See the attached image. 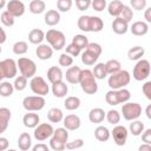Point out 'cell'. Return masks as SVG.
Segmentation results:
<instances>
[{
  "mask_svg": "<svg viewBox=\"0 0 151 151\" xmlns=\"http://www.w3.org/2000/svg\"><path fill=\"white\" fill-rule=\"evenodd\" d=\"M144 18H145V22L146 24H149V22H151V8H147V9H145V13H144Z\"/></svg>",
  "mask_w": 151,
  "mask_h": 151,
  "instance_id": "94428289",
  "label": "cell"
},
{
  "mask_svg": "<svg viewBox=\"0 0 151 151\" xmlns=\"http://www.w3.org/2000/svg\"><path fill=\"white\" fill-rule=\"evenodd\" d=\"M84 146V140L81 138H78V139H74L72 142H67L66 145H65V149L67 150H77V149H80Z\"/></svg>",
  "mask_w": 151,
  "mask_h": 151,
  "instance_id": "c3c4849f",
  "label": "cell"
},
{
  "mask_svg": "<svg viewBox=\"0 0 151 151\" xmlns=\"http://www.w3.org/2000/svg\"><path fill=\"white\" fill-rule=\"evenodd\" d=\"M129 129H130L131 134H133V136H140L143 133V131L145 130L144 129V123L140 122V120H132Z\"/></svg>",
  "mask_w": 151,
  "mask_h": 151,
  "instance_id": "f35d334b",
  "label": "cell"
},
{
  "mask_svg": "<svg viewBox=\"0 0 151 151\" xmlns=\"http://www.w3.org/2000/svg\"><path fill=\"white\" fill-rule=\"evenodd\" d=\"M94 137L99 142H107L110 139V137H111V132L106 126L99 125L94 130Z\"/></svg>",
  "mask_w": 151,
  "mask_h": 151,
  "instance_id": "83f0119b",
  "label": "cell"
},
{
  "mask_svg": "<svg viewBox=\"0 0 151 151\" xmlns=\"http://www.w3.org/2000/svg\"><path fill=\"white\" fill-rule=\"evenodd\" d=\"M151 72V66H150V61L146 59H140L137 61V64L133 67V72H132V77L137 80V81H142L149 78Z\"/></svg>",
  "mask_w": 151,
  "mask_h": 151,
  "instance_id": "ba28073f",
  "label": "cell"
},
{
  "mask_svg": "<svg viewBox=\"0 0 151 151\" xmlns=\"http://www.w3.org/2000/svg\"><path fill=\"white\" fill-rule=\"evenodd\" d=\"M130 80H131V76L129 71L120 70L119 72L113 73L109 77L107 85L110 86L111 90H120V88H125V86L130 84Z\"/></svg>",
  "mask_w": 151,
  "mask_h": 151,
  "instance_id": "3957f363",
  "label": "cell"
},
{
  "mask_svg": "<svg viewBox=\"0 0 151 151\" xmlns=\"http://www.w3.org/2000/svg\"><path fill=\"white\" fill-rule=\"evenodd\" d=\"M47 119L51 123H60L64 119V113L58 107H52L47 112Z\"/></svg>",
  "mask_w": 151,
  "mask_h": 151,
  "instance_id": "f546056e",
  "label": "cell"
},
{
  "mask_svg": "<svg viewBox=\"0 0 151 151\" xmlns=\"http://www.w3.org/2000/svg\"><path fill=\"white\" fill-rule=\"evenodd\" d=\"M130 5L132 6V8L137 9V11H142L146 6V0H131Z\"/></svg>",
  "mask_w": 151,
  "mask_h": 151,
  "instance_id": "f5cc1de1",
  "label": "cell"
},
{
  "mask_svg": "<svg viewBox=\"0 0 151 151\" xmlns=\"http://www.w3.org/2000/svg\"><path fill=\"white\" fill-rule=\"evenodd\" d=\"M110 132H111V136H112L116 145H118V146L125 145L126 139H127V136H129V131H127V129L125 126H123V125H116L113 127V130L110 131Z\"/></svg>",
  "mask_w": 151,
  "mask_h": 151,
  "instance_id": "4fadbf2b",
  "label": "cell"
},
{
  "mask_svg": "<svg viewBox=\"0 0 151 151\" xmlns=\"http://www.w3.org/2000/svg\"><path fill=\"white\" fill-rule=\"evenodd\" d=\"M1 51H2V50H1V45H0V53H1Z\"/></svg>",
  "mask_w": 151,
  "mask_h": 151,
  "instance_id": "003e7915",
  "label": "cell"
},
{
  "mask_svg": "<svg viewBox=\"0 0 151 151\" xmlns=\"http://www.w3.org/2000/svg\"><path fill=\"white\" fill-rule=\"evenodd\" d=\"M103 52L101 46L98 42H90L86 50L81 53V63L86 66H92L97 63L98 58Z\"/></svg>",
  "mask_w": 151,
  "mask_h": 151,
  "instance_id": "7a4b0ae2",
  "label": "cell"
},
{
  "mask_svg": "<svg viewBox=\"0 0 151 151\" xmlns=\"http://www.w3.org/2000/svg\"><path fill=\"white\" fill-rule=\"evenodd\" d=\"M65 145H66V144H64V143L57 140V139L53 138V137H51V139H50V147H51L52 150H54V151H63V150H65Z\"/></svg>",
  "mask_w": 151,
  "mask_h": 151,
  "instance_id": "681fc988",
  "label": "cell"
},
{
  "mask_svg": "<svg viewBox=\"0 0 151 151\" xmlns=\"http://www.w3.org/2000/svg\"><path fill=\"white\" fill-rule=\"evenodd\" d=\"M14 87L13 84L9 81H1L0 83V96L1 97H11L13 94Z\"/></svg>",
  "mask_w": 151,
  "mask_h": 151,
  "instance_id": "ab89813d",
  "label": "cell"
},
{
  "mask_svg": "<svg viewBox=\"0 0 151 151\" xmlns=\"http://www.w3.org/2000/svg\"><path fill=\"white\" fill-rule=\"evenodd\" d=\"M45 98L40 96H27L22 100V106L28 112H37L45 107Z\"/></svg>",
  "mask_w": 151,
  "mask_h": 151,
  "instance_id": "9c48e42d",
  "label": "cell"
},
{
  "mask_svg": "<svg viewBox=\"0 0 151 151\" xmlns=\"http://www.w3.org/2000/svg\"><path fill=\"white\" fill-rule=\"evenodd\" d=\"M64 106L68 111H74L77 109H79V106H80V99L78 97H74V96L67 97L65 99V101H64Z\"/></svg>",
  "mask_w": 151,
  "mask_h": 151,
  "instance_id": "8d00e7d4",
  "label": "cell"
},
{
  "mask_svg": "<svg viewBox=\"0 0 151 151\" xmlns=\"http://www.w3.org/2000/svg\"><path fill=\"white\" fill-rule=\"evenodd\" d=\"M29 87H31V90L34 94L40 96V97L46 96L50 91V87H48L46 80L40 76H34L33 78H31Z\"/></svg>",
  "mask_w": 151,
  "mask_h": 151,
  "instance_id": "8fae6325",
  "label": "cell"
},
{
  "mask_svg": "<svg viewBox=\"0 0 151 151\" xmlns=\"http://www.w3.org/2000/svg\"><path fill=\"white\" fill-rule=\"evenodd\" d=\"M0 20H1L2 25L6 26V27H11V26L14 25V18H13L7 11H5V12L1 13V15H0Z\"/></svg>",
  "mask_w": 151,
  "mask_h": 151,
  "instance_id": "bcb514c9",
  "label": "cell"
},
{
  "mask_svg": "<svg viewBox=\"0 0 151 151\" xmlns=\"http://www.w3.org/2000/svg\"><path fill=\"white\" fill-rule=\"evenodd\" d=\"M5 6H6V1L5 0H0V9L4 8Z\"/></svg>",
  "mask_w": 151,
  "mask_h": 151,
  "instance_id": "e7e4bbea",
  "label": "cell"
},
{
  "mask_svg": "<svg viewBox=\"0 0 151 151\" xmlns=\"http://www.w3.org/2000/svg\"><path fill=\"white\" fill-rule=\"evenodd\" d=\"M63 124H64V127L67 130V131H76L80 127V118L77 116V114H67L66 117H64L63 119Z\"/></svg>",
  "mask_w": 151,
  "mask_h": 151,
  "instance_id": "9a60e30c",
  "label": "cell"
},
{
  "mask_svg": "<svg viewBox=\"0 0 151 151\" xmlns=\"http://www.w3.org/2000/svg\"><path fill=\"white\" fill-rule=\"evenodd\" d=\"M105 68H106V72L107 74H113V73H117L122 70V64L119 60L117 59H110L105 63Z\"/></svg>",
  "mask_w": 151,
  "mask_h": 151,
  "instance_id": "836d02e7",
  "label": "cell"
},
{
  "mask_svg": "<svg viewBox=\"0 0 151 151\" xmlns=\"http://www.w3.org/2000/svg\"><path fill=\"white\" fill-rule=\"evenodd\" d=\"M79 84L81 90L87 93V94H94L98 91V84L97 79L93 77L92 71L88 68L81 70L80 72V78H79Z\"/></svg>",
  "mask_w": 151,
  "mask_h": 151,
  "instance_id": "6da1fadb",
  "label": "cell"
},
{
  "mask_svg": "<svg viewBox=\"0 0 151 151\" xmlns=\"http://www.w3.org/2000/svg\"><path fill=\"white\" fill-rule=\"evenodd\" d=\"M123 6H124L123 1H120V0H112L107 5V12H109L110 15H112L114 18H118L120 15V12H122Z\"/></svg>",
  "mask_w": 151,
  "mask_h": 151,
  "instance_id": "4316f807",
  "label": "cell"
},
{
  "mask_svg": "<svg viewBox=\"0 0 151 151\" xmlns=\"http://www.w3.org/2000/svg\"><path fill=\"white\" fill-rule=\"evenodd\" d=\"M11 117H12V112L9 109L0 107V134L7 130Z\"/></svg>",
  "mask_w": 151,
  "mask_h": 151,
  "instance_id": "ac0fdd59",
  "label": "cell"
},
{
  "mask_svg": "<svg viewBox=\"0 0 151 151\" xmlns=\"http://www.w3.org/2000/svg\"><path fill=\"white\" fill-rule=\"evenodd\" d=\"M27 51H28V45H27L26 41L20 40V41L14 42V45H13V53H14V54H17V55H22V54H25Z\"/></svg>",
  "mask_w": 151,
  "mask_h": 151,
  "instance_id": "60d3db41",
  "label": "cell"
},
{
  "mask_svg": "<svg viewBox=\"0 0 151 151\" xmlns=\"http://www.w3.org/2000/svg\"><path fill=\"white\" fill-rule=\"evenodd\" d=\"M145 113H146V117H147L149 119H151V105H147V106H146Z\"/></svg>",
  "mask_w": 151,
  "mask_h": 151,
  "instance_id": "be15d7a7",
  "label": "cell"
},
{
  "mask_svg": "<svg viewBox=\"0 0 151 151\" xmlns=\"http://www.w3.org/2000/svg\"><path fill=\"white\" fill-rule=\"evenodd\" d=\"M32 151H50V147L44 143H38L32 147Z\"/></svg>",
  "mask_w": 151,
  "mask_h": 151,
  "instance_id": "6f0895ef",
  "label": "cell"
},
{
  "mask_svg": "<svg viewBox=\"0 0 151 151\" xmlns=\"http://www.w3.org/2000/svg\"><path fill=\"white\" fill-rule=\"evenodd\" d=\"M105 118L107 119V122L111 124V125H118V123L120 122V113L117 111V110H110Z\"/></svg>",
  "mask_w": 151,
  "mask_h": 151,
  "instance_id": "b9f144b4",
  "label": "cell"
},
{
  "mask_svg": "<svg viewBox=\"0 0 151 151\" xmlns=\"http://www.w3.org/2000/svg\"><path fill=\"white\" fill-rule=\"evenodd\" d=\"M8 145H9L8 139L5 137H0V151H6L8 149Z\"/></svg>",
  "mask_w": 151,
  "mask_h": 151,
  "instance_id": "680465c9",
  "label": "cell"
},
{
  "mask_svg": "<svg viewBox=\"0 0 151 151\" xmlns=\"http://www.w3.org/2000/svg\"><path fill=\"white\" fill-rule=\"evenodd\" d=\"M35 54L40 60H48L53 55V50L47 44H40L35 48Z\"/></svg>",
  "mask_w": 151,
  "mask_h": 151,
  "instance_id": "e0dca14e",
  "label": "cell"
},
{
  "mask_svg": "<svg viewBox=\"0 0 151 151\" xmlns=\"http://www.w3.org/2000/svg\"><path fill=\"white\" fill-rule=\"evenodd\" d=\"M119 17L129 24V22L132 20V18H133V11L131 9V7H130V6L124 5V6H123V8H122V12H120V15H119Z\"/></svg>",
  "mask_w": 151,
  "mask_h": 151,
  "instance_id": "ee69618b",
  "label": "cell"
},
{
  "mask_svg": "<svg viewBox=\"0 0 151 151\" xmlns=\"http://www.w3.org/2000/svg\"><path fill=\"white\" fill-rule=\"evenodd\" d=\"M144 53H145L144 47H142V46H133V47H131L127 51V57H129L130 60H137L138 61V60L142 59Z\"/></svg>",
  "mask_w": 151,
  "mask_h": 151,
  "instance_id": "d6a6232c",
  "label": "cell"
},
{
  "mask_svg": "<svg viewBox=\"0 0 151 151\" xmlns=\"http://www.w3.org/2000/svg\"><path fill=\"white\" fill-rule=\"evenodd\" d=\"M17 66L21 73V76H24L25 78H33L37 73V65L35 63L29 59V58H25V57H21L18 59L17 61Z\"/></svg>",
  "mask_w": 151,
  "mask_h": 151,
  "instance_id": "52a82bcc",
  "label": "cell"
},
{
  "mask_svg": "<svg viewBox=\"0 0 151 151\" xmlns=\"http://www.w3.org/2000/svg\"><path fill=\"white\" fill-rule=\"evenodd\" d=\"M39 122H40V117L38 113L34 112H27L22 117V123L28 129H35L39 125Z\"/></svg>",
  "mask_w": 151,
  "mask_h": 151,
  "instance_id": "ffe728a7",
  "label": "cell"
},
{
  "mask_svg": "<svg viewBox=\"0 0 151 151\" xmlns=\"http://www.w3.org/2000/svg\"><path fill=\"white\" fill-rule=\"evenodd\" d=\"M138 151H151V145L150 144H142V145H139Z\"/></svg>",
  "mask_w": 151,
  "mask_h": 151,
  "instance_id": "6125c7cd",
  "label": "cell"
},
{
  "mask_svg": "<svg viewBox=\"0 0 151 151\" xmlns=\"http://www.w3.org/2000/svg\"><path fill=\"white\" fill-rule=\"evenodd\" d=\"M91 6L94 11L101 12L106 8V1L105 0H93V1H91Z\"/></svg>",
  "mask_w": 151,
  "mask_h": 151,
  "instance_id": "f907efd6",
  "label": "cell"
},
{
  "mask_svg": "<svg viewBox=\"0 0 151 151\" xmlns=\"http://www.w3.org/2000/svg\"><path fill=\"white\" fill-rule=\"evenodd\" d=\"M63 78H64V74L59 66H51L47 70V79L52 85L55 83L63 81Z\"/></svg>",
  "mask_w": 151,
  "mask_h": 151,
  "instance_id": "2e32d148",
  "label": "cell"
},
{
  "mask_svg": "<svg viewBox=\"0 0 151 151\" xmlns=\"http://www.w3.org/2000/svg\"><path fill=\"white\" fill-rule=\"evenodd\" d=\"M92 74H93V77L96 79H99V80L106 78L107 72H106V68H105V64L104 63L96 64L94 67H93V70H92Z\"/></svg>",
  "mask_w": 151,
  "mask_h": 151,
  "instance_id": "d590c367",
  "label": "cell"
},
{
  "mask_svg": "<svg viewBox=\"0 0 151 151\" xmlns=\"http://www.w3.org/2000/svg\"><path fill=\"white\" fill-rule=\"evenodd\" d=\"M67 92H68V87H67L66 83H64V81H59V83H55L52 85V93L57 98L66 97Z\"/></svg>",
  "mask_w": 151,
  "mask_h": 151,
  "instance_id": "484cf974",
  "label": "cell"
},
{
  "mask_svg": "<svg viewBox=\"0 0 151 151\" xmlns=\"http://www.w3.org/2000/svg\"><path fill=\"white\" fill-rule=\"evenodd\" d=\"M7 7V12L13 17V18H18L24 15L25 13V4L20 0H11L6 4Z\"/></svg>",
  "mask_w": 151,
  "mask_h": 151,
  "instance_id": "5bb4252c",
  "label": "cell"
},
{
  "mask_svg": "<svg viewBox=\"0 0 151 151\" xmlns=\"http://www.w3.org/2000/svg\"><path fill=\"white\" fill-rule=\"evenodd\" d=\"M58 63L60 66H64V67H71L72 64H73V58L71 55H68L67 53H63L59 55V59H58Z\"/></svg>",
  "mask_w": 151,
  "mask_h": 151,
  "instance_id": "f6af8a7d",
  "label": "cell"
},
{
  "mask_svg": "<svg viewBox=\"0 0 151 151\" xmlns=\"http://www.w3.org/2000/svg\"><path fill=\"white\" fill-rule=\"evenodd\" d=\"M130 31L133 35H138V37L145 35L149 32V24H146L145 21H134L131 25Z\"/></svg>",
  "mask_w": 151,
  "mask_h": 151,
  "instance_id": "7402d4cb",
  "label": "cell"
},
{
  "mask_svg": "<svg viewBox=\"0 0 151 151\" xmlns=\"http://www.w3.org/2000/svg\"><path fill=\"white\" fill-rule=\"evenodd\" d=\"M6 151H17V150H14V149H9V150H6Z\"/></svg>",
  "mask_w": 151,
  "mask_h": 151,
  "instance_id": "03108f58",
  "label": "cell"
},
{
  "mask_svg": "<svg viewBox=\"0 0 151 151\" xmlns=\"http://www.w3.org/2000/svg\"><path fill=\"white\" fill-rule=\"evenodd\" d=\"M142 140L144 144H151V129H146L142 133Z\"/></svg>",
  "mask_w": 151,
  "mask_h": 151,
  "instance_id": "9f6ffc18",
  "label": "cell"
},
{
  "mask_svg": "<svg viewBox=\"0 0 151 151\" xmlns=\"http://www.w3.org/2000/svg\"><path fill=\"white\" fill-rule=\"evenodd\" d=\"M29 12L33 14H41L46 9V4L42 0H32L29 2Z\"/></svg>",
  "mask_w": 151,
  "mask_h": 151,
  "instance_id": "1f68e13d",
  "label": "cell"
},
{
  "mask_svg": "<svg viewBox=\"0 0 151 151\" xmlns=\"http://www.w3.org/2000/svg\"><path fill=\"white\" fill-rule=\"evenodd\" d=\"M53 131L54 129L50 123H41L34 129L33 134L37 140L42 142V140H46L47 138H51L53 134Z\"/></svg>",
  "mask_w": 151,
  "mask_h": 151,
  "instance_id": "7c38bea8",
  "label": "cell"
},
{
  "mask_svg": "<svg viewBox=\"0 0 151 151\" xmlns=\"http://www.w3.org/2000/svg\"><path fill=\"white\" fill-rule=\"evenodd\" d=\"M65 48H66V52H65V53H67V54H68V55H71L72 58H73V57H78V55L80 54V52H81V51H80L76 45H73L72 42H71V44H68Z\"/></svg>",
  "mask_w": 151,
  "mask_h": 151,
  "instance_id": "816d5d0a",
  "label": "cell"
},
{
  "mask_svg": "<svg viewBox=\"0 0 151 151\" xmlns=\"http://www.w3.org/2000/svg\"><path fill=\"white\" fill-rule=\"evenodd\" d=\"M80 72H81V68L79 66H71L67 68L65 73V78L70 84H79Z\"/></svg>",
  "mask_w": 151,
  "mask_h": 151,
  "instance_id": "d6986e66",
  "label": "cell"
},
{
  "mask_svg": "<svg viewBox=\"0 0 151 151\" xmlns=\"http://www.w3.org/2000/svg\"><path fill=\"white\" fill-rule=\"evenodd\" d=\"M72 44L76 45L81 51V50H86V47L90 44V41H88L87 37L84 35V34H76L73 37V39H72Z\"/></svg>",
  "mask_w": 151,
  "mask_h": 151,
  "instance_id": "e575fe53",
  "label": "cell"
},
{
  "mask_svg": "<svg viewBox=\"0 0 151 151\" xmlns=\"http://www.w3.org/2000/svg\"><path fill=\"white\" fill-rule=\"evenodd\" d=\"M76 6L79 11H86L91 6V0H76Z\"/></svg>",
  "mask_w": 151,
  "mask_h": 151,
  "instance_id": "db71d44e",
  "label": "cell"
},
{
  "mask_svg": "<svg viewBox=\"0 0 151 151\" xmlns=\"http://www.w3.org/2000/svg\"><path fill=\"white\" fill-rule=\"evenodd\" d=\"M111 27H112V31L116 34H125L129 31V24L125 20H123L120 17L113 19Z\"/></svg>",
  "mask_w": 151,
  "mask_h": 151,
  "instance_id": "44dd1931",
  "label": "cell"
},
{
  "mask_svg": "<svg viewBox=\"0 0 151 151\" xmlns=\"http://www.w3.org/2000/svg\"><path fill=\"white\" fill-rule=\"evenodd\" d=\"M52 137L55 138L57 140L64 143V144H66L68 142V132L65 127H58L57 130H54Z\"/></svg>",
  "mask_w": 151,
  "mask_h": 151,
  "instance_id": "74e56055",
  "label": "cell"
},
{
  "mask_svg": "<svg viewBox=\"0 0 151 151\" xmlns=\"http://www.w3.org/2000/svg\"><path fill=\"white\" fill-rule=\"evenodd\" d=\"M142 91L146 97V99L151 100V81H145L144 85L142 86Z\"/></svg>",
  "mask_w": 151,
  "mask_h": 151,
  "instance_id": "11a10c76",
  "label": "cell"
},
{
  "mask_svg": "<svg viewBox=\"0 0 151 151\" xmlns=\"http://www.w3.org/2000/svg\"><path fill=\"white\" fill-rule=\"evenodd\" d=\"M45 39L47 40V42L50 44V46L52 47V50H63L66 45V38L65 34L59 31V29H54L51 28L45 33Z\"/></svg>",
  "mask_w": 151,
  "mask_h": 151,
  "instance_id": "5b68a950",
  "label": "cell"
},
{
  "mask_svg": "<svg viewBox=\"0 0 151 151\" xmlns=\"http://www.w3.org/2000/svg\"><path fill=\"white\" fill-rule=\"evenodd\" d=\"M6 39H7L6 32H5V29L0 26V45H1V44H4V42L6 41Z\"/></svg>",
  "mask_w": 151,
  "mask_h": 151,
  "instance_id": "91938a15",
  "label": "cell"
},
{
  "mask_svg": "<svg viewBox=\"0 0 151 151\" xmlns=\"http://www.w3.org/2000/svg\"><path fill=\"white\" fill-rule=\"evenodd\" d=\"M105 116H106L105 111L100 107H94L88 112V119L91 123L94 124H100L105 119Z\"/></svg>",
  "mask_w": 151,
  "mask_h": 151,
  "instance_id": "cb8c5ba5",
  "label": "cell"
},
{
  "mask_svg": "<svg viewBox=\"0 0 151 151\" xmlns=\"http://www.w3.org/2000/svg\"><path fill=\"white\" fill-rule=\"evenodd\" d=\"M131 93L127 88H120V90H110L105 94V100L109 105H118V104H125L130 100Z\"/></svg>",
  "mask_w": 151,
  "mask_h": 151,
  "instance_id": "277c9868",
  "label": "cell"
},
{
  "mask_svg": "<svg viewBox=\"0 0 151 151\" xmlns=\"http://www.w3.org/2000/svg\"><path fill=\"white\" fill-rule=\"evenodd\" d=\"M17 72H18V66L14 59L8 58V59L0 61V83L2 81V79L15 78Z\"/></svg>",
  "mask_w": 151,
  "mask_h": 151,
  "instance_id": "8992f818",
  "label": "cell"
},
{
  "mask_svg": "<svg viewBox=\"0 0 151 151\" xmlns=\"http://www.w3.org/2000/svg\"><path fill=\"white\" fill-rule=\"evenodd\" d=\"M104 28V22L99 17H92L90 15V22H88V32H100Z\"/></svg>",
  "mask_w": 151,
  "mask_h": 151,
  "instance_id": "4dcf8cb0",
  "label": "cell"
},
{
  "mask_svg": "<svg viewBox=\"0 0 151 151\" xmlns=\"http://www.w3.org/2000/svg\"><path fill=\"white\" fill-rule=\"evenodd\" d=\"M72 7V0H58L57 8L60 12H68Z\"/></svg>",
  "mask_w": 151,
  "mask_h": 151,
  "instance_id": "7dc6e473",
  "label": "cell"
},
{
  "mask_svg": "<svg viewBox=\"0 0 151 151\" xmlns=\"http://www.w3.org/2000/svg\"><path fill=\"white\" fill-rule=\"evenodd\" d=\"M122 113L125 120H137L142 116V106L138 103H125L122 106Z\"/></svg>",
  "mask_w": 151,
  "mask_h": 151,
  "instance_id": "30bf717a",
  "label": "cell"
},
{
  "mask_svg": "<svg viewBox=\"0 0 151 151\" xmlns=\"http://www.w3.org/2000/svg\"><path fill=\"white\" fill-rule=\"evenodd\" d=\"M26 86H27V78H25L24 76L15 77L14 84H13L14 90H17V91H24L26 88Z\"/></svg>",
  "mask_w": 151,
  "mask_h": 151,
  "instance_id": "7bdbcfd3",
  "label": "cell"
},
{
  "mask_svg": "<svg viewBox=\"0 0 151 151\" xmlns=\"http://www.w3.org/2000/svg\"><path fill=\"white\" fill-rule=\"evenodd\" d=\"M18 146L21 151H27L32 146V138L28 132H22L18 138Z\"/></svg>",
  "mask_w": 151,
  "mask_h": 151,
  "instance_id": "f1b7e54d",
  "label": "cell"
},
{
  "mask_svg": "<svg viewBox=\"0 0 151 151\" xmlns=\"http://www.w3.org/2000/svg\"><path fill=\"white\" fill-rule=\"evenodd\" d=\"M45 39V33L40 28H33L28 33V41L34 45H40L42 44V40Z\"/></svg>",
  "mask_w": 151,
  "mask_h": 151,
  "instance_id": "d4e9b609",
  "label": "cell"
},
{
  "mask_svg": "<svg viewBox=\"0 0 151 151\" xmlns=\"http://www.w3.org/2000/svg\"><path fill=\"white\" fill-rule=\"evenodd\" d=\"M45 24L48 26H55L60 22V13L57 9H48L45 13Z\"/></svg>",
  "mask_w": 151,
  "mask_h": 151,
  "instance_id": "603a6c76",
  "label": "cell"
}]
</instances>
